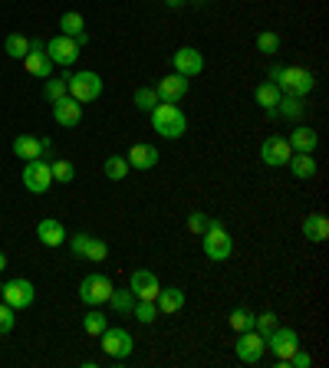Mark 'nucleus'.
I'll return each mask as SVG.
<instances>
[{
  "mask_svg": "<svg viewBox=\"0 0 329 368\" xmlns=\"http://www.w3.org/2000/svg\"><path fill=\"white\" fill-rule=\"evenodd\" d=\"M270 83H277V89L283 95H310L313 86H316V79H313L310 69L303 66H273L270 69Z\"/></svg>",
  "mask_w": 329,
  "mask_h": 368,
  "instance_id": "nucleus-1",
  "label": "nucleus"
},
{
  "mask_svg": "<svg viewBox=\"0 0 329 368\" xmlns=\"http://www.w3.org/2000/svg\"><path fill=\"white\" fill-rule=\"evenodd\" d=\"M152 125L162 138H182L188 132V119H184V112L172 102H158L152 109Z\"/></svg>",
  "mask_w": 329,
  "mask_h": 368,
  "instance_id": "nucleus-2",
  "label": "nucleus"
},
{
  "mask_svg": "<svg viewBox=\"0 0 329 368\" xmlns=\"http://www.w3.org/2000/svg\"><path fill=\"white\" fill-rule=\"evenodd\" d=\"M66 93L76 99V102H95L99 95H103V79H99V73H89V69H83V73H66Z\"/></svg>",
  "mask_w": 329,
  "mask_h": 368,
  "instance_id": "nucleus-3",
  "label": "nucleus"
},
{
  "mask_svg": "<svg viewBox=\"0 0 329 368\" xmlns=\"http://www.w3.org/2000/svg\"><path fill=\"white\" fill-rule=\"evenodd\" d=\"M113 296V280L103 273H89L86 280L79 283V300L86 306H105Z\"/></svg>",
  "mask_w": 329,
  "mask_h": 368,
  "instance_id": "nucleus-4",
  "label": "nucleus"
},
{
  "mask_svg": "<svg viewBox=\"0 0 329 368\" xmlns=\"http://www.w3.org/2000/svg\"><path fill=\"white\" fill-rule=\"evenodd\" d=\"M24 184H26L30 194H46V191L53 188L50 164H46L43 158H30V162L24 164Z\"/></svg>",
  "mask_w": 329,
  "mask_h": 368,
  "instance_id": "nucleus-5",
  "label": "nucleus"
},
{
  "mask_svg": "<svg viewBox=\"0 0 329 368\" xmlns=\"http://www.w3.org/2000/svg\"><path fill=\"white\" fill-rule=\"evenodd\" d=\"M201 237H204V257L214 260V263H221V260H227L234 253V240H231V233L224 227H211Z\"/></svg>",
  "mask_w": 329,
  "mask_h": 368,
  "instance_id": "nucleus-6",
  "label": "nucleus"
},
{
  "mask_svg": "<svg viewBox=\"0 0 329 368\" xmlns=\"http://www.w3.org/2000/svg\"><path fill=\"white\" fill-rule=\"evenodd\" d=\"M99 342H103L105 355H113V359H129L132 349H135V339L125 329H109V325L99 332Z\"/></svg>",
  "mask_w": 329,
  "mask_h": 368,
  "instance_id": "nucleus-7",
  "label": "nucleus"
},
{
  "mask_svg": "<svg viewBox=\"0 0 329 368\" xmlns=\"http://www.w3.org/2000/svg\"><path fill=\"white\" fill-rule=\"evenodd\" d=\"M234 352H237V359L241 362L257 365V362L263 359V352H267V339H263L257 329H247V332H241V339L234 342Z\"/></svg>",
  "mask_w": 329,
  "mask_h": 368,
  "instance_id": "nucleus-8",
  "label": "nucleus"
},
{
  "mask_svg": "<svg viewBox=\"0 0 329 368\" xmlns=\"http://www.w3.org/2000/svg\"><path fill=\"white\" fill-rule=\"evenodd\" d=\"M46 56L53 60V66H73L79 60V43L73 36H53L50 43H46Z\"/></svg>",
  "mask_w": 329,
  "mask_h": 368,
  "instance_id": "nucleus-9",
  "label": "nucleus"
},
{
  "mask_svg": "<svg viewBox=\"0 0 329 368\" xmlns=\"http://www.w3.org/2000/svg\"><path fill=\"white\" fill-rule=\"evenodd\" d=\"M33 296H36V290H33V283L30 280H10L7 286H0V300L7 303V306H14V309H26L30 303H33Z\"/></svg>",
  "mask_w": 329,
  "mask_h": 368,
  "instance_id": "nucleus-10",
  "label": "nucleus"
},
{
  "mask_svg": "<svg viewBox=\"0 0 329 368\" xmlns=\"http://www.w3.org/2000/svg\"><path fill=\"white\" fill-rule=\"evenodd\" d=\"M172 63H174V73L184 79H194L204 73V56H201L194 46H182V50L172 56Z\"/></svg>",
  "mask_w": 329,
  "mask_h": 368,
  "instance_id": "nucleus-11",
  "label": "nucleus"
},
{
  "mask_svg": "<svg viewBox=\"0 0 329 368\" xmlns=\"http://www.w3.org/2000/svg\"><path fill=\"white\" fill-rule=\"evenodd\" d=\"M267 349L273 352L280 362H286L296 349H300V335H296L293 329H280V325H277V329L267 335Z\"/></svg>",
  "mask_w": 329,
  "mask_h": 368,
  "instance_id": "nucleus-12",
  "label": "nucleus"
},
{
  "mask_svg": "<svg viewBox=\"0 0 329 368\" xmlns=\"http://www.w3.org/2000/svg\"><path fill=\"white\" fill-rule=\"evenodd\" d=\"M290 154H293V148H290V142L280 138V135L263 138V145H260V158H263V164H270V168L286 164V162H290Z\"/></svg>",
  "mask_w": 329,
  "mask_h": 368,
  "instance_id": "nucleus-13",
  "label": "nucleus"
},
{
  "mask_svg": "<svg viewBox=\"0 0 329 368\" xmlns=\"http://www.w3.org/2000/svg\"><path fill=\"white\" fill-rule=\"evenodd\" d=\"M53 119L60 122L63 129H76L79 122H83V102H76V99L66 93L63 99L53 102Z\"/></svg>",
  "mask_w": 329,
  "mask_h": 368,
  "instance_id": "nucleus-14",
  "label": "nucleus"
},
{
  "mask_svg": "<svg viewBox=\"0 0 329 368\" xmlns=\"http://www.w3.org/2000/svg\"><path fill=\"white\" fill-rule=\"evenodd\" d=\"M73 253L83 260H105L109 257V247H105L99 237H93V233H73Z\"/></svg>",
  "mask_w": 329,
  "mask_h": 368,
  "instance_id": "nucleus-15",
  "label": "nucleus"
},
{
  "mask_svg": "<svg viewBox=\"0 0 329 368\" xmlns=\"http://www.w3.org/2000/svg\"><path fill=\"white\" fill-rule=\"evenodd\" d=\"M155 93H158V102L178 105L184 95H188V79L178 76V73H172V76H162V79H158V86H155Z\"/></svg>",
  "mask_w": 329,
  "mask_h": 368,
  "instance_id": "nucleus-16",
  "label": "nucleus"
},
{
  "mask_svg": "<svg viewBox=\"0 0 329 368\" xmlns=\"http://www.w3.org/2000/svg\"><path fill=\"white\" fill-rule=\"evenodd\" d=\"M129 290L135 293V300H155L162 283H158V276L152 273V270H135V273L129 276Z\"/></svg>",
  "mask_w": 329,
  "mask_h": 368,
  "instance_id": "nucleus-17",
  "label": "nucleus"
},
{
  "mask_svg": "<svg viewBox=\"0 0 329 368\" xmlns=\"http://www.w3.org/2000/svg\"><path fill=\"white\" fill-rule=\"evenodd\" d=\"M125 162H129V168L148 172V168H155L158 164V148L148 145V142H135V145L129 148V154H125Z\"/></svg>",
  "mask_w": 329,
  "mask_h": 368,
  "instance_id": "nucleus-18",
  "label": "nucleus"
},
{
  "mask_svg": "<svg viewBox=\"0 0 329 368\" xmlns=\"http://www.w3.org/2000/svg\"><path fill=\"white\" fill-rule=\"evenodd\" d=\"M36 237L43 247H60L63 240H66V227L60 221H53V217H43V221L36 224Z\"/></svg>",
  "mask_w": 329,
  "mask_h": 368,
  "instance_id": "nucleus-19",
  "label": "nucleus"
},
{
  "mask_svg": "<svg viewBox=\"0 0 329 368\" xmlns=\"http://www.w3.org/2000/svg\"><path fill=\"white\" fill-rule=\"evenodd\" d=\"M155 306H158L162 316H174V312H182L184 309V293L178 290V286H172V290H158Z\"/></svg>",
  "mask_w": 329,
  "mask_h": 368,
  "instance_id": "nucleus-20",
  "label": "nucleus"
},
{
  "mask_svg": "<svg viewBox=\"0 0 329 368\" xmlns=\"http://www.w3.org/2000/svg\"><path fill=\"white\" fill-rule=\"evenodd\" d=\"M280 89L277 83H260L257 89H254V102L260 105V109L267 112V115H277V102H280Z\"/></svg>",
  "mask_w": 329,
  "mask_h": 368,
  "instance_id": "nucleus-21",
  "label": "nucleus"
},
{
  "mask_svg": "<svg viewBox=\"0 0 329 368\" xmlns=\"http://www.w3.org/2000/svg\"><path fill=\"white\" fill-rule=\"evenodd\" d=\"M286 164H290L293 178H300V181H310L313 174H316V158H313L310 152H293Z\"/></svg>",
  "mask_w": 329,
  "mask_h": 368,
  "instance_id": "nucleus-22",
  "label": "nucleus"
},
{
  "mask_svg": "<svg viewBox=\"0 0 329 368\" xmlns=\"http://www.w3.org/2000/svg\"><path fill=\"white\" fill-rule=\"evenodd\" d=\"M286 142H290V148H293V152H316V142H320V138H316V132L310 129V125H296L293 132H290V138H286Z\"/></svg>",
  "mask_w": 329,
  "mask_h": 368,
  "instance_id": "nucleus-23",
  "label": "nucleus"
},
{
  "mask_svg": "<svg viewBox=\"0 0 329 368\" xmlns=\"http://www.w3.org/2000/svg\"><path fill=\"white\" fill-rule=\"evenodd\" d=\"M14 154L30 162V158H43V138H33V135H20L14 138Z\"/></svg>",
  "mask_w": 329,
  "mask_h": 368,
  "instance_id": "nucleus-24",
  "label": "nucleus"
},
{
  "mask_svg": "<svg viewBox=\"0 0 329 368\" xmlns=\"http://www.w3.org/2000/svg\"><path fill=\"white\" fill-rule=\"evenodd\" d=\"M303 237L313 243H323L329 237V221L323 214H306L303 217Z\"/></svg>",
  "mask_w": 329,
  "mask_h": 368,
  "instance_id": "nucleus-25",
  "label": "nucleus"
},
{
  "mask_svg": "<svg viewBox=\"0 0 329 368\" xmlns=\"http://www.w3.org/2000/svg\"><path fill=\"white\" fill-rule=\"evenodd\" d=\"M24 69L30 73V76H36V79H50L53 60L46 56V53H26V56H24Z\"/></svg>",
  "mask_w": 329,
  "mask_h": 368,
  "instance_id": "nucleus-26",
  "label": "nucleus"
},
{
  "mask_svg": "<svg viewBox=\"0 0 329 368\" xmlns=\"http://www.w3.org/2000/svg\"><path fill=\"white\" fill-rule=\"evenodd\" d=\"M303 112H306V105H303L300 95H280L277 115H283V119H290V122H300L303 119Z\"/></svg>",
  "mask_w": 329,
  "mask_h": 368,
  "instance_id": "nucleus-27",
  "label": "nucleus"
},
{
  "mask_svg": "<svg viewBox=\"0 0 329 368\" xmlns=\"http://www.w3.org/2000/svg\"><path fill=\"white\" fill-rule=\"evenodd\" d=\"M4 53H7L10 60H24L26 53H30V40H26L24 33H10L7 40H4Z\"/></svg>",
  "mask_w": 329,
  "mask_h": 368,
  "instance_id": "nucleus-28",
  "label": "nucleus"
},
{
  "mask_svg": "<svg viewBox=\"0 0 329 368\" xmlns=\"http://www.w3.org/2000/svg\"><path fill=\"white\" fill-rule=\"evenodd\" d=\"M103 172L109 181H122L125 174H129V162H125V154H109L103 164Z\"/></svg>",
  "mask_w": 329,
  "mask_h": 368,
  "instance_id": "nucleus-29",
  "label": "nucleus"
},
{
  "mask_svg": "<svg viewBox=\"0 0 329 368\" xmlns=\"http://www.w3.org/2000/svg\"><path fill=\"white\" fill-rule=\"evenodd\" d=\"M109 306H113L119 316H129L132 309H135V293H132V290H113Z\"/></svg>",
  "mask_w": 329,
  "mask_h": 368,
  "instance_id": "nucleus-30",
  "label": "nucleus"
},
{
  "mask_svg": "<svg viewBox=\"0 0 329 368\" xmlns=\"http://www.w3.org/2000/svg\"><path fill=\"white\" fill-rule=\"evenodd\" d=\"M60 30H63V36H79L83 30H86V20H83V14L70 10V14H63L60 17Z\"/></svg>",
  "mask_w": 329,
  "mask_h": 368,
  "instance_id": "nucleus-31",
  "label": "nucleus"
},
{
  "mask_svg": "<svg viewBox=\"0 0 329 368\" xmlns=\"http://www.w3.org/2000/svg\"><path fill=\"white\" fill-rule=\"evenodd\" d=\"M254 316H257V312H251V309H234V312H231V316H227V322H231V329H234V332H247V329H254Z\"/></svg>",
  "mask_w": 329,
  "mask_h": 368,
  "instance_id": "nucleus-32",
  "label": "nucleus"
},
{
  "mask_svg": "<svg viewBox=\"0 0 329 368\" xmlns=\"http://www.w3.org/2000/svg\"><path fill=\"white\" fill-rule=\"evenodd\" d=\"M132 316L139 319V322H155L162 312H158L155 300H139V303H135V309H132Z\"/></svg>",
  "mask_w": 329,
  "mask_h": 368,
  "instance_id": "nucleus-33",
  "label": "nucleus"
},
{
  "mask_svg": "<svg viewBox=\"0 0 329 368\" xmlns=\"http://www.w3.org/2000/svg\"><path fill=\"white\" fill-rule=\"evenodd\" d=\"M132 102H135V109L152 112L158 105V93L152 86H142V89H135V99H132Z\"/></svg>",
  "mask_w": 329,
  "mask_h": 368,
  "instance_id": "nucleus-34",
  "label": "nucleus"
},
{
  "mask_svg": "<svg viewBox=\"0 0 329 368\" xmlns=\"http://www.w3.org/2000/svg\"><path fill=\"white\" fill-rule=\"evenodd\" d=\"M50 172H53V181H60V184H70L73 174H76V168H73L66 158H56V162L50 164Z\"/></svg>",
  "mask_w": 329,
  "mask_h": 368,
  "instance_id": "nucleus-35",
  "label": "nucleus"
},
{
  "mask_svg": "<svg viewBox=\"0 0 329 368\" xmlns=\"http://www.w3.org/2000/svg\"><path fill=\"white\" fill-rule=\"evenodd\" d=\"M105 325H109V322H105V316L99 312V306H93V312H86V316H83V329H86L89 335H99Z\"/></svg>",
  "mask_w": 329,
  "mask_h": 368,
  "instance_id": "nucleus-36",
  "label": "nucleus"
},
{
  "mask_svg": "<svg viewBox=\"0 0 329 368\" xmlns=\"http://www.w3.org/2000/svg\"><path fill=\"white\" fill-rule=\"evenodd\" d=\"M277 325H280V322H277V312H270V309H267V312H260V316H254V329H257L263 339H267V335L273 332Z\"/></svg>",
  "mask_w": 329,
  "mask_h": 368,
  "instance_id": "nucleus-37",
  "label": "nucleus"
},
{
  "mask_svg": "<svg viewBox=\"0 0 329 368\" xmlns=\"http://www.w3.org/2000/svg\"><path fill=\"white\" fill-rule=\"evenodd\" d=\"M66 95V79H46V86H43V99L46 102H56V99H63Z\"/></svg>",
  "mask_w": 329,
  "mask_h": 368,
  "instance_id": "nucleus-38",
  "label": "nucleus"
},
{
  "mask_svg": "<svg viewBox=\"0 0 329 368\" xmlns=\"http://www.w3.org/2000/svg\"><path fill=\"white\" fill-rule=\"evenodd\" d=\"M257 50L267 53V56H273V53L280 50V36L270 33V30H267V33H260V36H257Z\"/></svg>",
  "mask_w": 329,
  "mask_h": 368,
  "instance_id": "nucleus-39",
  "label": "nucleus"
},
{
  "mask_svg": "<svg viewBox=\"0 0 329 368\" xmlns=\"http://www.w3.org/2000/svg\"><path fill=\"white\" fill-rule=\"evenodd\" d=\"M14 312H17L14 306H7V303H0V335H7L10 329H14Z\"/></svg>",
  "mask_w": 329,
  "mask_h": 368,
  "instance_id": "nucleus-40",
  "label": "nucleus"
},
{
  "mask_svg": "<svg viewBox=\"0 0 329 368\" xmlns=\"http://www.w3.org/2000/svg\"><path fill=\"white\" fill-rule=\"evenodd\" d=\"M188 231L191 233H204L208 231V217L201 214V211H191L188 214Z\"/></svg>",
  "mask_w": 329,
  "mask_h": 368,
  "instance_id": "nucleus-41",
  "label": "nucleus"
},
{
  "mask_svg": "<svg viewBox=\"0 0 329 368\" xmlns=\"http://www.w3.org/2000/svg\"><path fill=\"white\" fill-rule=\"evenodd\" d=\"M286 365H293V368H310V365H313V355H310V352H300V349H296L293 355L286 359Z\"/></svg>",
  "mask_w": 329,
  "mask_h": 368,
  "instance_id": "nucleus-42",
  "label": "nucleus"
},
{
  "mask_svg": "<svg viewBox=\"0 0 329 368\" xmlns=\"http://www.w3.org/2000/svg\"><path fill=\"white\" fill-rule=\"evenodd\" d=\"M30 53H46V43L43 40H30Z\"/></svg>",
  "mask_w": 329,
  "mask_h": 368,
  "instance_id": "nucleus-43",
  "label": "nucleus"
},
{
  "mask_svg": "<svg viewBox=\"0 0 329 368\" xmlns=\"http://www.w3.org/2000/svg\"><path fill=\"white\" fill-rule=\"evenodd\" d=\"M4 270H7V253L0 250V273H4Z\"/></svg>",
  "mask_w": 329,
  "mask_h": 368,
  "instance_id": "nucleus-44",
  "label": "nucleus"
},
{
  "mask_svg": "<svg viewBox=\"0 0 329 368\" xmlns=\"http://www.w3.org/2000/svg\"><path fill=\"white\" fill-rule=\"evenodd\" d=\"M184 0H164V7H182Z\"/></svg>",
  "mask_w": 329,
  "mask_h": 368,
  "instance_id": "nucleus-45",
  "label": "nucleus"
}]
</instances>
